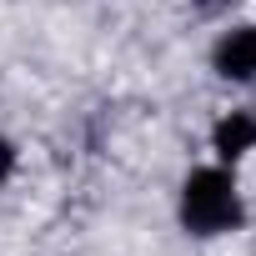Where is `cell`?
<instances>
[{
    "label": "cell",
    "mask_w": 256,
    "mask_h": 256,
    "mask_svg": "<svg viewBox=\"0 0 256 256\" xmlns=\"http://www.w3.org/2000/svg\"><path fill=\"white\" fill-rule=\"evenodd\" d=\"M246 221V206H241V191H236V176L221 171V166H201L186 176L181 186V226L191 236H226Z\"/></svg>",
    "instance_id": "obj_1"
},
{
    "label": "cell",
    "mask_w": 256,
    "mask_h": 256,
    "mask_svg": "<svg viewBox=\"0 0 256 256\" xmlns=\"http://www.w3.org/2000/svg\"><path fill=\"white\" fill-rule=\"evenodd\" d=\"M216 70L226 80H251L256 76V26H236L216 40Z\"/></svg>",
    "instance_id": "obj_2"
},
{
    "label": "cell",
    "mask_w": 256,
    "mask_h": 256,
    "mask_svg": "<svg viewBox=\"0 0 256 256\" xmlns=\"http://www.w3.org/2000/svg\"><path fill=\"white\" fill-rule=\"evenodd\" d=\"M211 151L221 161H241L246 151H256V116L246 110H231L216 120V131H211Z\"/></svg>",
    "instance_id": "obj_3"
},
{
    "label": "cell",
    "mask_w": 256,
    "mask_h": 256,
    "mask_svg": "<svg viewBox=\"0 0 256 256\" xmlns=\"http://www.w3.org/2000/svg\"><path fill=\"white\" fill-rule=\"evenodd\" d=\"M10 171H16V146H10V141H0V181H6Z\"/></svg>",
    "instance_id": "obj_4"
},
{
    "label": "cell",
    "mask_w": 256,
    "mask_h": 256,
    "mask_svg": "<svg viewBox=\"0 0 256 256\" xmlns=\"http://www.w3.org/2000/svg\"><path fill=\"white\" fill-rule=\"evenodd\" d=\"M201 10H221V6H231V0H196Z\"/></svg>",
    "instance_id": "obj_5"
}]
</instances>
